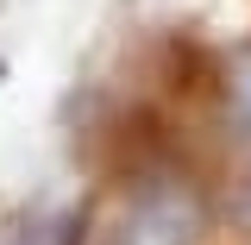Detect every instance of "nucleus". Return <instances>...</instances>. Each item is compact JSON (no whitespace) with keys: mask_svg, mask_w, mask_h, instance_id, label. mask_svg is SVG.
Wrapping results in <instances>:
<instances>
[{"mask_svg":"<svg viewBox=\"0 0 251 245\" xmlns=\"http://www.w3.org/2000/svg\"><path fill=\"white\" fill-rule=\"evenodd\" d=\"M0 245H82V214H25L0 233Z\"/></svg>","mask_w":251,"mask_h":245,"instance_id":"1","label":"nucleus"},{"mask_svg":"<svg viewBox=\"0 0 251 245\" xmlns=\"http://www.w3.org/2000/svg\"><path fill=\"white\" fill-rule=\"evenodd\" d=\"M226 214H232V226H245V233H251V176H239V183H232Z\"/></svg>","mask_w":251,"mask_h":245,"instance_id":"2","label":"nucleus"},{"mask_svg":"<svg viewBox=\"0 0 251 245\" xmlns=\"http://www.w3.org/2000/svg\"><path fill=\"white\" fill-rule=\"evenodd\" d=\"M0 82H6V57H0Z\"/></svg>","mask_w":251,"mask_h":245,"instance_id":"3","label":"nucleus"}]
</instances>
